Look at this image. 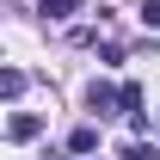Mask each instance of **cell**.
Masks as SVG:
<instances>
[{"instance_id":"obj_1","label":"cell","mask_w":160,"mask_h":160,"mask_svg":"<svg viewBox=\"0 0 160 160\" xmlns=\"http://www.w3.org/2000/svg\"><path fill=\"white\" fill-rule=\"evenodd\" d=\"M86 111H99V117L123 111V86H105V80H92V86H86Z\"/></svg>"},{"instance_id":"obj_7","label":"cell","mask_w":160,"mask_h":160,"mask_svg":"<svg viewBox=\"0 0 160 160\" xmlns=\"http://www.w3.org/2000/svg\"><path fill=\"white\" fill-rule=\"evenodd\" d=\"M136 111H142V86H136V80H123V117H136Z\"/></svg>"},{"instance_id":"obj_5","label":"cell","mask_w":160,"mask_h":160,"mask_svg":"<svg viewBox=\"0 0 160 160\" xmlns=\"http://www.w3.org/2000/svg\"><path fill=\"white\" fill-rule=\"evenodd\" d=\"M43 12H49V19H74L80 0H43Z\"/></svg>"},{"instance_id":"obj_9","label":"cell","mask_w":160,"mask_h":160,"mask_svg":"<svg viewBox=\"0 0 160 160\" xmlns=\"http://www.w3.org/2000/svg\"><path fill=\"white\" fill-rule=\"evenodd\" d=\"M154 129H160V117H154Z\"/></svg>"},{"instance_id":"obj_10","label":"cell","mask_w":160,"mask_h":160,"mask_svg":"<svg viewBox=\"0 0 160 160\" xmlns=\"http://www.w3.org/2000/svg\"><path fill=\"white\" fill-rule=\"evenodd\" d=\"M49 160H56V154H49Z\"/></svg>"},{"instance_id":"obj_2","label":"cell","mask_w":160,"mask_h":160,"mask_svg":"<svg viewBox=\"0 0 160 160\" xmlns=\"http://www.w3.org/2000/svg\"><path fill=\"white\" fill-rule=\"evenodd\" d=\"M37 136H43L37 111H12V117H6V142H37Z\"/></svg>"},{"instance_id":"obj_4","label":"cell","mask_w":160,"mask_h":160,"mask_svg":"<svg viewBox=\"0 0 160 160\" xmlns=\"http://www.w3.org/2000/svg\"><path fill=\"white\" fill-rule=\"evenodd\" d=\"M117 160H160V148H154V142H123Z\"/></svg>"},{"instance_id":"obj_6","label":"cell","mask_w":160,"mask_h":160,"mask_svg":"<svg viewBox=\"0 0 160 160\" xmlns=\"http://www.w3.org/2000/svg\"><path fill=\"white\" fill-rule=\"evenodd\" d=\"M0 92H6V99H19V92H25V74H19V68H6V74H0Z\"/></svg>"},{"instance_id":"obj_3","label":"cell","mask_w":160,"mask_h":160,"mask_svg":"<svg viewBox=\"0 0 160 160\" xmlns=\"http://www.w3.org/2000/svg\"><path fill=\"white\" fill-rule=\"evenodd\" d=\"M92 148H99V129L92 123H74L68 129V154H92Z\"/></svg>"},{"instance_id":"obj_8","label":"cell","mask_w":160,"mask_h":160,"mask_svg":"<svg viewBox=\"0 0 160 160\" xmlns=\"http://www.w3.org/2000/svg\"><path fill=\"white\" fill-rule=\"evenodd\" d=\"M142 25H148V31L160 25V0H142Z\"/></svg>"}]
</instances>
